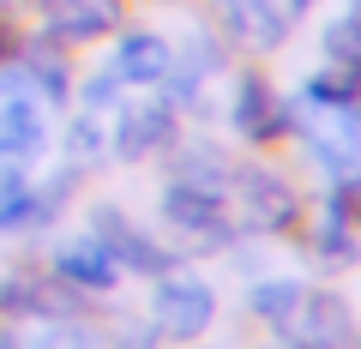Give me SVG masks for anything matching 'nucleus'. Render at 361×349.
Returning a JSON list of instances; mask_svg holds the SVG:
<instances>
[{
  "label": "nucleus",
  "mask_w": 361,
  "mask_h": 349,
  "mask_svg": "<svg viewBox=\"0 0 361 349\" xmlns=\"http://www.w3.org/2000/svg\"><path fill=\"white\" fill-rule=\"evenodd\" d=\"M163 223L175 235H187L193 247H229L235 241L223 193L217 187H199V181H169L163 187Z\"/></svg>",
  "instance_id": "nucleus-1"
},
{
  "label": "nucleus",
  "mask_w": 361,
  "mask_h": 349,
  "mask_svg": "<svg viewBox=\"0 0 361 349\" xmlns=\"http://www.w3.org/2000/svg\"><path fill=\"white\" fill-rule=\"evenodd\" d=\"M211 319H217V295H211V283L163 271V283H157V295H151V331L169 337V343H193Z\"/></svg>",
  "instance_id": "nucleus-2"
},
{
  "label": "nucleus",
  "mask_w": 361,
  "mask_h": 349,
  "mask_svg": "<svg viewBox=\"0 0 361 349\" xmlns=\"http://www.w3.org/2000/svg\"><path fill=\"white\" fill-rule=\"evenodd\" d=\"M229 121H235V133H241L247 145H277V139H289V133H295L301 115H295L277 91H271L265 73H241V78H235Z\"/></svg>",
  "instance_id": "nucleus-3"
},
{
  "label": "nucleus",
  "mask_w": 361,
  "mask_h": 349,
  "mask_svg": "<svg viewBox=\"0 0 361 349\" xmlns=\"http://www.w3.org/2000/svg\"><path fill=\"white\" fill-rule=\"evenodd\" d=\"M235 181V193H241V217L253 223V229H265V235H289L301 223V199H295V187L277 175V169H235L229 175Z\"/></svg>",
  "instance_id": "nucleus-4"
},
{
  "label": "nucleus",
  "mask_w": 361,
  "mask_h": 349,
  "mask_svg": "<svg viewBox=\"0 0 361 349\" xmlns=\"http://www.w3.org/2000/svg\"><path fill=\"white\" fill-rule=\"evenodd\" d=\"M175 145V103H121L115 133H109V151L127 157V163H145V157L169 151Z\"/></svg>",
  "instance_id": "nucleus-5"
},
{
  "label": "nucleus",
  "mask_w": 361,
  "mask_h": 349,
  "mask_svg": "<svg viewBox=\"0 0 361 349\" xmlns=\"http://www.w3.org/2000/svg\"><path fill=\"white\" fill-rule=\"evenodd\" d=\"M42 18H49L42 30H49L61 49H85V42H103V37H115V30H121L127 0H49Z\"/></svg>",
  "instance_id": "nucleus-6"
},
{
  "label": "nucleus",
  "mask_w": 361,
  "mask_h": 349,
  "mask_svg": "<svg viewBox=\"0 0 361 349\" xmlns=\"http://www.w3.org/2000/svg\"><path fill=\"white\" fill-rule=\"evenodd\" d=\"M217 6V25L229 42H241V49L253 54H271L289 42V13L283 0H211Z\"/></svg>",
  "instance_id": "nucleus-7"
},
{
  "label": "nucleus",
  "mask_w": 361,
  "mask_h": 349,
  "mask_svg": "<svg viewBox=\"0 0 361 349\" xmlns=\"http://www.w3.org/2000/svg\"><path fill=\"white\" fill-rule=\"evenodd\" d=\"M49 151V115H42V97L25 91L13 103H0V169H30Z\"/></svg>",
  "instance_id": "nucleus-8"
},
{
  "label": "nucleus",
  "mask_w": 361,
  "mask_h": 349,
  "mask_svg": "<svg viewBox=\"0 0 361 349\" xmlns=\"http://www.w3.org/2000/svg\"><path fill=\"white\" fill-rule=\"evenodd\" d=\"M90 235H97V241L115 253L121 271H145V277H163V271H169V253L139 229V223L121 217L115 205H97V217H90Z\"/></svg>",
  "instance_id": "nucleus-9"
},
{
  "label": "nucleus",
  "mask_w": 361,
  "mask_h": 349,
  "mask_svg": "<svg viewBox=\"0 0 361 349\" xmlns=\"http://www.w3.org/2000/svg\"><path fill=\"white\" fill-rule=\"evenodd\" d=\"M54 277H61L66 289L103 295V289H115V283H121V265H115V253H109L97 235H78V241H66L61 253H54Z\"/></svg>",
  "instance_id": "nucleus-10"
},
{
  "label": "nucleus",
  "mask_w": 361,
  "mask_h": 349,
  "mask_svg": "<svg viewBox=\"0 0 361 349\" xmlns=\"http://www.w3.org/2000/svg\"><path fill=\"white\" fill-rule=\"evenodd\" d=\"M295 133L307 139V151L319 157L331 175H343V169L361 163V133H355V121H349L343 109H325V121H295Z\"/></svg>",
  "instance_id": "nucleus-11"
},
{
  "label": "nucleus",
  "mask_w": 361,
  "mask_h": 349,
  "mask_svg": "<svg viewBox=\"0 0 361 349\" xmlns=\"http://www.w3.org/2000/svg\"><path fill=\"white\" fill-rule=\"evenodd\" d=\"M289 331H295L301 349H343L349 337V307L337 295H301L295 313H289Z\"/></svg>",
  "instance_id": "nucleus-12"
},
{
  "label": "nucleus",
  "mask_w": 361,
  "mask_h": 349,
  "mask_svg": "<svg viewBox=\"0 0 361 349\" xmlns=\"http://www.w3.org/2000/svg\"><path fill=\"white\" fill-rule=\"evenodd\" d=\"M0 313H13V319H61L66 313V283L61 277H30V271H13L0 277Z\"/></svg>",
  "instance_id": "nucleus-13"
},
{
  "label": "nucleus",
  "mask_w": 361,
  "mask_h": 349,
  "mask_svg": "<svg viewBox=\"0 0 361 349\" xmlns=\"http://www.w3.org/2000/svg\"><path fill=\"white\" fill-rule=\"evenodd\" d=\"M169 61H175V49H169L157 30H127V37L115 42V78L121 85H163Z\"/></svg>",
  "instance_id": "nucleus-14"
},
{
  "label": "nucleus",
  "mask_w": 361,
  "mask_h": 349,
  "mask_svg": "<svg viewBox=\"0 0 361 349\" xmlns=\"http://www.w3.org/2000/svg\"><path fill=\"white\" fill-rule=\"evenodd\" d=\"M30 223H42V199H37L30 169H0V235L30 229Z\"/></svg>",
  "instance_id": "nucleus-15"
},
{
  "label": "nucleus",
  "mask_w": 361,
  "mask_h": 349,
  "mask_svg": "<svg viewBox=\"0 0 361 349\" xmlns=\"http://www.w3.org/2000/svg\"><path fill=\"white\" fill-rule=\"evenodd\" d=\"M229 175L235 169L223 163V151H211V145H187L180 151V163H175V181H199V187H229Z\"/></svg>",
  "instance_id": "nucleus-16"
},
{
  "label": "nucleus",
  "mask_w": 361,
  "mask_h": 349,
  "mask_svg": "<svg viewBox=\"0 0 361 349\" xmlns=\"http://www.w3.org/2000/svg\"><path fill=\"white\" fill-rule=\"evenodd\" d=\"M325 61L361 73V6H349V13H337L331 25H325Z\"/></svg>",
  "instance_id": "nucleus-17"
},
{
  "label": "nucleus",
  "mask_w": 361,
  "mask_h": 349,
  "mask_svg": "<svg viewBox=\"0 0 361 349\" xmlns=\"http://www.w3.org/2000/svg\"><path fill=\"white\" fill-rule=\"evenodd\" d=\"M295 301H301L295 277H271V283H259L253 295H247V307H253L259 319H271V325H289V313H295Z\"/></svg>",
  "instance_id": "nucleus-18"
},
{
  "label": "nucleus",
  "mask_w": 361,
  "mask_h": 349,
  "mask_svg": "<svg viewBox=\"0 0 361 349\" xmlns=\"http://www.w3.org/2000/svg\"><path fill=\"white\" fill-rule=\"evenodd\" d=\"M30 349H103V337L61 313V319H42V331L30 337Z\"/></svg>",
  "instance_id": "nucleus-19"
},
{
  "label": "nucleus",
  "mask_w": 361,
  "mask_h": 349,
  "mask_svg": "<svg viewBox=\"0 0 361 349\" xmlns=\"http://www.w3.org/2000/svg\"><path fill=\"white\" fill-rule=\"evenodd\" d=\"M325 211H331V217H343L349 229L361 223V169H343V175H337V187L325 193Z\"/></svg>",
  "instance_id": "nucleus-20"
},
{
  "label": "nucleus",
  "mask_w": 361,
  "mask_h": 349,
  "mask_svg": "<svg viewBox=\"0 0 361 349\" xmlns=\"http://www.w3.org/2000/svg\"><path fill=\"white\" fill-rule=\"evenodd\" d=\"M103 145H109V139H103V127H97V115H90V109L66 127V151H73V163H97V157H103Z\"/></svg>",
  "instance_id": "nucleus-21"
},
{
  "label": "nucleus",
  "mask_w": 361,
  "mask_h": 349,
  "mask_svg": "<svg viewBox=\"0 0 361 349\" xmlns=\"http://www.w3.org/2000/svg\"><path fill=\"white\" fill-rule=\"evenodd\" d=\"M313 247H319L325 259H343V265L361 253V247H355V235H349V223H343V217H331V211H325V223L313 229Z\"/></svg>",
  "instance_id": "nucleus-22"
},
{
  "label": "nucleus",
  "mask_w": 361,
  "mask_h": 349,
  "mask_svg": "<svg viewBox=\"0 0 361 349\" xmlns=\"http://www.w3.org/2000/svg\"><path fill=\"white\" fill-rule=\"evenodd\" d=\"M121 91H127V85L115 78V66H103V73H90L85 85H78V103H85L90 115H103V109H115V103H121Z\"/></svg>",
  "instance_id": "nucleus-23"
},
{
  "label": "nucleus",
  "mask_w": 361,
  "mask_h": 349,
  "mask_svg": "<svg viewBox=\"0 0 361 349\" xmlns=\"http://www.w3.org/2000/svg\"><path fill=\"white\" fill-rule=\"evenodd\" d=\"M18 42H25V37H18V30H13V18L0 13V66H6V61H13V54H18Z\"/></svg>",
  "instance_id": "nucleus-24"
},
{
  "label": "nucleus",
  "mask_w": 361,
  "mask_h": 349,
  "mask_svg": "<svg viewBox=\"0 0 361 349\" xmlns=\"http://www.w3.org/2000/svg\"><path fill=\"white\" fill-rule=\"evenodd\" d=\"M307 6H313V0H283V13H307Z\"/></svg>",
  "instance_id": "nucleus-25"
},
{
  "label": "nucleus",
  "mask_w": 361,
  "mask_h": 349,
  "mask_svg": "<svg viewBox=\"0 0 361 349\" xmlns=\"http://www.w3.org/2000/svg\"><path fill=\"white\" fill-rule=\"evenodd\" d=\"M0 349H18V343H13V337H0Z\"/></svg>",
  "instance_id": "nucleus-26"
},
{
  "label": "nucleus",
  "mask_w": 361,
  "mask_h": 349,
  "mask_svg": "<svg viewBox=\"0 0 361 349\" xmlns=\"http://www.w3.org/2000/svg\"><path fill=\"white\" fill-rule=\"evenodd\" d=\"M355 109H361V91H355Z\"/></svg>",
  "instance_id": "nucleus-27"
},
{
  "label": "nucleus",
  "mask_w": 361,
  "mask_h": 349,
  "mask_svg": "<svg viewBox=\"0 0 361 349\" xmlns=\"http://www.w3.org/2000/svg\"><path fill=\"white\" fill-rule=\"evenodd\" d=\"M139 349H151V343H139Z\"/></svg>",
  "instance_id": "nucleus-28"
}]
</instances>
